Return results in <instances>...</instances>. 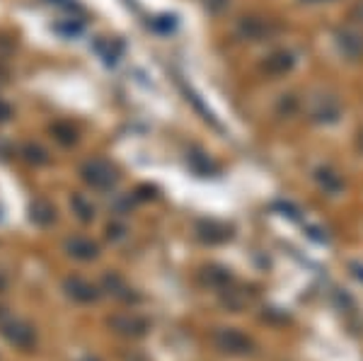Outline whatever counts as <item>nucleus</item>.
Here are the masks:
<instances>
[{"mask_svg":"<svg viewBox=\"0 0 363 361\" xmlns=\"http://www.w3.org/2000/svg\"><path fill=\"white\" fill-rule=\"evenodd\" d=\"M301 109L313 124H335L342 116V100L330 90H313L306 95Z\"/></svg>","mask_w":363,"mask_h":361,"instance_id":"obj_1","label":"nucleus"},{"mask_svg":"<svg viewBox=\"0 0 363 361\" xmlns=\"http://www.w3.org/2000/svg\"><path fill=\"white\" fill-rule=\"evenodd\" d=\"M80 179L95 191H109L119 182V170L104 158H90L80 167Z\"/></svg>","mask_w":363,"mask_h":361,"instance_id":"obj_2","label":"nucleus"},{"mask_svg":"<svg viewBox=\"0 0 363 361\" xmlns=\"http://www.w3.org/2000/svg\"><path fill=\"white\" fill-rule=\"evenodd\" d=\"M0 335L5 337L8 345H13L22 352H29L34 345H37V330H34L32 323L22 318H0Z\"/></svg>","mask_w":363,"mask_h":361,"instance_id":"obj_3","label":"nucleus"},{"mask_svg":"<svg viewBox=\"0 0 363 361\" xmlns=\"http://www.w3.org/2000/svg\"><path fill=\"white\" fill-rule=\"evenodd\" d=\"M274 32H277V25L262 15L240 17L235 25V34L242 42H267V39L274 37Z\"/></svg>","mask_w":363,"mask_h":361,"instance_id":"obj_4","label":"nucleus"},{"mask_svg":"<svg viewBox=\"0 0 363 361\" xmlns=\"http://www.w3.org/2000/svg\"><path fill=\"white\" fill-rule=\"evenodd\" d=\"M109 328L114 330L116 335L128 337V340H138L150 330L148 320H145L140 313L136 311H124V313H116V316L109 318Z\"/></svg>","mask_w":363,"mask_h":361,"instance_id":"obj_5","label":"nucleus"},{"mask_svg":"<svg viewBox=\"0 0 363 361\" xmlns=\"http://www.w3.org/2000/svg\"><path fill=\"white\" fill-rule=\"evenodd\" d=\"M298 63V56L294 49H274L262 58L259 63V71L269 75V78H281V75H289L291 71L296 68Z\"/></svg>","mask_w":363,"mask_h":361,"instance_id":"obj_6","label":"nucleus"},{"mask_svg":"<svg viewBox=\"0 0 363 361\" xmlns=\"http://www.w3.org/2000/svg\"><path fill=\"white\" fill-rule=\"evenodd\" d=\"M335 44L339 49V54L356 61L363 56V29L356 25H342L335 29Z\"/></svg>","mask_w":363,"mask_h":361,"instance_id":"obj_7","label":"nucleus"},{"mask_svg":"<svg viewBox=\"0 0 363 361\" xmlns=\"http://www.w3.org/2000/svg\"><path fill=\"white\" fill-rule=\"evenodd\" d=\"M213 345L225 354H247L252 352V342L247 335H242L235 328H218L213 333Z\"/></svg>","mask_w":363,"mask_h":361,"instance_id":"obj_8","label":"nucleus"},{"mask_svg":"<svg viewBox=\"0 0 363 361\" xmlns=\"http://www.w3.org/2000/svg\"><path fill=\"white\" fill-rule=\"evenodd\" d=\"M63 291H66L68 299H73L75 304H95V301L102 296V289L95 287L92 282H87L83 277H68L63 282Z\"/></svg>","mask_w":363,"mask_h":361,"instance_id":"obj_9","label":"nucleus"},{"mask_svg":"<svg viewBox=\"0 0 363 361\" xmlns=\"http://www.w3.org/2000/svg\"><path fill=\"white\" fill-rule=\"evenodd\" d=\"M63 250L68 252V257H73L78 262H92V260L99 257V245L87 235H70V238H66Z\"/></svg>","mask_w":363,"mask_h":361,"instance_id":"obj_10","label":"nucleus"},{"mask_svg":"<svg viewBox=\"0 0 363 361\" xmlns=\"http://www.w3.org/2000/svg\"><path fill=\"white\" fill-rule=\"evenodd\" d=\"M313 179L318 182V187L322 191H327V194H339L344 187L342 174H339L332 165H320L318 170L313 172Z\"/></svg>","mask_w":363,"mask_h":361,"instance_id":"obj_11","label":"nucleus"},{"mask_svg":"<svg viewBox=\"0 0 363 361\" xmlns=\"http://www.w3.org/2000/svg\"><path fill=\"white\" fill-rule=\"evenodd\" d=\"M102 291H107L109 296H114L116 301H124V304H131V301L138 299V296L133 294V289L128 287V284L119 274H107V277H104L102 279Z\"/></svg>","mask_w":363,"mask_h":361,"instance_id":"obj_12","label":"nucleus"},{"mask_svg":"<svg viewBox=\"0 0 363 361\" xmlns=\"http://www.w3.org/2000/svg\"><path fill=\"white\" fill-rule=\"evenodd\" d=\"M92 51H95L107 66H114V63L121 58V46L107 37H97L95 42H92Z\"/></svg>","mask_w":363,"mask_h":361,"instance_id":"obj_13","label":"nucleus"},{"mask_svg":"<svg viewBox=\"0 0 363 361\" xmlns=\"http://www.w3.org/2000/svg\"><path fill=\"white\" fill-rule=\"evenodd\" d=\"M70 209H73L75 218L83 221V223H92L95 216H97L95 204H92V199H87L85 194H73V196H70Z\"/></svg>","mask_w":363,"mask_h":361,"instance_id":"obj_14","label":"nucleus"},{"mask_svg":"<svg viewBox=\"0 0 363 361\" xmlns=\"http://www.w3.org/2000/svg\"><path fill=\"white\" fill-rule=\"evenodd\" d=\"M32 221L37 226H42V228H46V226H51L56 221V209H54V204H49L46 199H37L32 204Z\"/></svg>","mask_w":363,"mask_h":361,"instance_id":"obj_15","label":"nucleus"},{"mask_svg":"<svg viewBox=\"0 0 363 361\" xmlns=\"http://www.w3.org/2000/svg\"><path fill=\"white\" fill-rule=\"evenodd\" d=\"M303 107V100L301 97H296V92H289V95H281L277 107H274V112H277V116H284V119H291V116H296L298 112H301Z\"/></svg>","mask_w":363,"mask_h":361,"instance_id":"obj_16","label":"nucleus"},{"mask_svg":"<svg viewBox=\"0 0 363 361\" xmlns=\"http://www.w3.org/2000/svg\"><path fill=\"white\" fill-rule=\"evenodd\" d=\"M199 238L206 243H220L225 240V238H230V233H228V228H223V226L213 223V221H203V223H199Z\"/></svg>","mask_w":363,"mask_h":361,"instance_id":"obj_17","label":"nucleus"},{"mask_svg":"<svg viewBox=\"0 0 363 361\" xmlns=\"http://www.w3.org/2000/svg\"><path fill=\"white\" fill-rule=\"evenodd\" d=\"M220 294H223V304L230 308V311H242V308L250 304V294H245V289L225 287Z\"/></svg>","mask_w":363,"mask_h":361,"instance_id":"obj_18","label":"nucleus"},{"mask_svg":"<svg viewBox=\"0 0 363 361\" xmlns=\"http://www.w3.org/2000/svg\"><path fill=\"white\" fill-rule=\"evenodd\" d=\"M203 282H206L208 287L223 291L225 287H230L233 279H230V274H228L225 270H218V267H208V270L203 272Z\"/></svg>","mask_w":363,"mask_h":361,"instance_id":"obj_19","label":"nucleus"},{"mask_svg":"<svg viewBox=\"0 0 363 361\" xmlns=\"http://www.w3.org/2000/svg\"><path fill=\"white\" fill-rule=\"evenodd\" d=\"M22 155H25V160L29 162V165H34V167H39V165H46L51 158H49V153L42 148V145H37V143H27V145H22Z\"/></svg>","mask_w":363,"mask_h":361,"instance_id":"obj_20","label":"nucleus"},{"mask_svg":"<svg viewBox=\"0 0 363 361\" xmlns=\"http://www.w3.org/2000/svg\"><path fill=\"white\" fill-rule=\"evenodd\" d=\"M51 133H54V138L61 145H73L78 143V131L73 129L70 124H66V121H58V124L51 126Z\"/></svg>","mask_w":363,"mask_h":361,"instance_id":"obj_21","label":"nucleus"},{"mask_svg":"<svg viewBox=\"0 0 363 361\" xmlns=\"http://www.w3.org/2000/svg\"><path fill=\"white\" fill-rule=\"evenodd\" d=\"M128 235V228L124 223H109L107 226V238L112 243H119V240H124V238Z\"/></svg>","mask_w":363,"mask_h":361,"instance_id":"obj_22","label":"nucleus"},{"mask_svg":"<svg viewBox=\"0 0 363 361\" xmlns=\"http://www.w3.org/2000/svg\"><path fill=\"white\" fill-rule=\"evenodd\" d=\"M203 5V10H208L211 15H220L230 5V0H199Z\"/></svg>","mask_w":363,"mask_h":361,"instance_id":"obj_23","label":"nucleus"},{"mask_svg":"<svg viewBox=\"0 0 363 361\" xmlns=\"http://www.w3.org/2000/svg\"><path fill=\"white\" fill-rule=\"evenodd\" d=\"M349 22H351V25H356V27H361V29H363V0H356V3L351 5V10H349Z\"/></svg>","mask_w":363,"mask_h":361,"instance_id":"obj_24","label":"nucleus"},{"mask_svg":"<svg viewBox=\"0 0 363 361\" xmlns=\"http://www.w3.org/2000/svg\"><path fill=\"white\" fill-rule=\"evenodd\" d=\"M10 116H13V107H10L5 100H0V124H3V121H8Z\"/></svg>","mask_w":363,"mask_h":361,"instance_id":"obj_25","label":"nucleus"},{"mask_svg":"<svg viewBox=\"0 0 363 361\" xmlns=\"http://www.w3.org/2000/svg\"><path fill=\"white\" fill-rule=\"evenodd\" d=\"M5 289H8V277H5L3 272H0V294H3Z\"/></svg>","mask_w":363,"mask_h":361,"instance_id":"obj_26","label":"nucleus"},{"mask_svg":"<svg viewBox=\"0 0 363 361\" xmlns=\"http://www.w3.org/2000/svg\"><path fill=\"white\" fill-rule=\"evenodd\" d=\"M306 5H320V3H332V0H301Z\"/></svg>","mask_w":363,"mask_h":361,"instance_id":"obj_27","label":"nucleus"},{"mask_svg":"<svg viewBox=\"0 0 363 361\" xmlns=\"http://www.w3.org/2000/svg\"><path fill=\"white\" fill-rule=\"evenodd\" d=\"M359 148L363 150V129H361V133H359Z\"/></svg>","mask_w":363,"mask_h":361,"instance_id":"obj_28","label":"nucleus"},{"mask_svg":"<svg viewBox=\"0 0 363 361\" xmlns=\"http://www.w3.org/2000/svg\"><path fill=\"white\" fill-rule=\"evenodd\" d=\"M80 361H99V359H95V357H85V359H80Z\"/></svg>","mask_w":363,"mask_h":361,"instance_id":"obj_29","label":"nucleus"}]
</instances>
